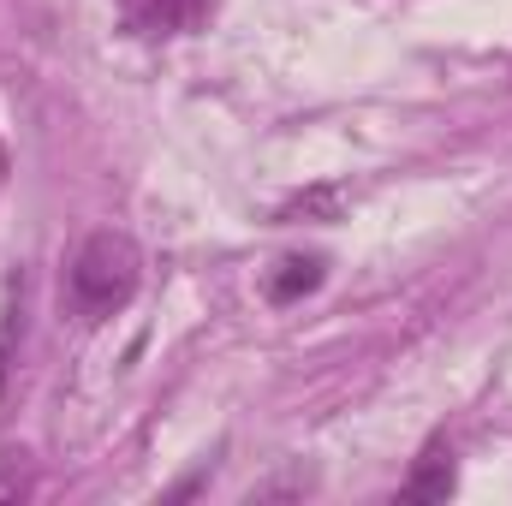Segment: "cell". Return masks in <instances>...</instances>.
I'll return each mask as SVG.
<instances>
[{"label":"cell","mask_w":512,"mask_h":506,"mask_svg":"<svg viewBox=\"0 0 512 506\" xmlns=\"http://www.w3.org/2000/svg\"><path fill=\"white\" fill-rule=\"evenodd\" d=\"M137 280H143V256L126 233H90L66 268V298L84 322H102V316L126 310Z\"/></svg>","instance_id":"1"},{"label":"cell","mask_w":512,"mask_h":506,"mask_svg":"<svg viewBox=\"0 0 512 506\" xmlns=\"http://www.w3.org/2000/svg\"><path fill=\"white\" fill-rule=\"evenodd\" d=\"M399 495L405 501H447L453 495V447L447 441H429L417 453V465H411V477H405Z\"/></svg>","instance_id":"2"},{"label":"cell","mask_w":512,"mask_h":506,"mask_svg":"<svg viewBox=\"0 0 512 506\" xmlns=\"http://www.w3.org/2000/svg\"><path fill=\"white\" fill-rule=\"evenodd\" d=\"M209 6L215 0H131V24L149 36H173V30H197Z\"/></svg>","instance_id":"3"},{"label":"cell","mask_w":512,"mask_h":506,"mask_svg":"<svg viewBox=\"0 0 512 506\" xmlns=\"http://www.w3.org/2000/svg\"><path fill=\"white\" fill-rule=\"evenodd\" d=\"M322 256H280L274 262V274H268V298L274 304H292V298H304V292H316L322 286Z\"/></svg>","instance_id":"4"}]
</instances>
